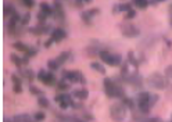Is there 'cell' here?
I'll return each mask as SVG.
<instances>
[{
  "label": "cell",
  "mask_w": 172,
  "mask_h": 122,
  "mask_svg": "<svg viewBox=\"0 0 172 122\" xmlns=\"http://www.w3.org/2000/svg\"><path fill=\"white\" fill-rule=\"evenodd\" d=\"M136 99H138V107L140 112L147 115L151 111V108L156 106V103L158 102V94H151L149 92H140V93H138Z\"/></svg>",
  "instance_id": "cell-1"
},
{
  "label": "cell",
  "mask_w": 172,
  "mask_h": 122,
  "mask_svg": "<svg viewBox=\"0 0 172 122\" xmlns=\"http://www.w3.org/2000/svg\"><path fill=\"white\" fill-rule=\"evenodd\" d=\"M103 85H104L106 96L108 99H122V97H125V89L121 86V83L115 82L114 79L104 78Z\"/></svg>",
  "instance_id": "cell-2"
},
{
  "label": "cell",
  "mask_w": 172,
  "mask_h": 122,
  "mask_svg": "<svg viewBox=\"0 0 172 122\" xmlns=\"http://www.w3.org/2000/svg\"><path fill=\"white\" fill-rule=\"evenodd\" d=\"M97 56L104 64L110 65V67H120L122 64V56L118 54V53H111L108 50H100Z\"/></svg>",
  "instance_id": "cell-3"
},
{
  "label": "cell",
  "mask_w": 172,
  "mask_h": 122,
  "mask_svg": "<svg viewBox=\"0 0 172 122\" xmlns=\"http://www.w3.org/2000/svg\"><path fill=\"white\" fill-rule=\"evenodd\" d=\"M147 83H149L150 88L156 89V90H164V89L168 86L165 76H162L160 72H153V74H151L149 78H147Z\"/></svg>",
  "instance_id": "cell-4"
},
{
  "label": "cell",
  "mask_w": 172,
  "mask_h": 122,
  "mask_svg": "<svg viewBox=\"0 0 172 122\" xmlns=\"http://www.w3.org/2000/svg\"><path fill=\"white\" fill-rule=\"evenodd\" d=\"M110 117L114 121H124L126 117V107L124 103H115L110 107Z\"/></svg>",
  "instance_id": "cell-5"
},
{
  "label": "cell",
  "mask_w": 172,
  "mask_h": 122,
  "mask_svg": "<svg viewBox=\"0 0 172 122\" xmlns=\"http://www.w3.org/2000/svg\"><path fill=\"white\" fill-rule=\"evenodd\" d=\"M63 79H65L67 82L71 83H81L85 85L86 83V78L82 75L81 71H63Z\"/></svg>",
  "instance_id": "cell-6"
},
{
  "label": "cell",
  "mask_w": 172,
  "mask_h": 122,
  "mask_svg": "<svg viewBox=\"0 0 172 122\" xmlns=\"http://www.w3.org/2000/svg\"><path fill=\"white\" fill-rule=\"evenodd\" d=\"M121 34L124 38H138L140 35V29L133 24H122L121 25Z\"/></svg>",
  "instance_id": "cell-7"
},
{
  "label": "cell",
  "mask_w": 172,
  "mask_h": 122,
  "mask_svg": "<svg viewBox=\"0 0 172 122\" xmlns=\"http://www.w3.org/2000/svg\"><path fill=\"white\" fill-rule=\"evenodd\" d=\"M56 102H58L60 108L65 110L74 103V100H72V96H71V94L63 93V94H57V96H56Z\"/></svg>",
  "instance_id": "cell-8"
},
{
  "label": "cell",
  "mask_w": 172,
  "mask_h": 122,
  "mask_svg": "<svg viewBox=\"0 0 172 122\" xmlns=\"http://www.w3.org/2000/svg\"><path fill=\"white\" fill-rule=\"evenodd\" d=\"M99 14H100L99 8H89V10H85L84 13L81 14V17H82V21H84L85 24L92 25V20H93L96 16H99Z\"/></svg>",
  "instance_id": "cell-9"
},
{
  "label": "cell",
  "mask_w": 172,
  "mask_h": 122,
  "mask_svg": "<svg viewBox=\"0 0 172 122\" xmlns=\"http://www.w3.org/2000/svg\"><path fill=\"white\" fill-rule=\"evenodd\" d=\"M42 74H39V79H42L44 82V85L47 86H52L56 83V76L53 75L52 72H44V71H40Z\"/></svg>",
  "instance_id": "cell-10"
},
{
  "label": "cell",
  "mask_w": 172,
  "mask_h": 122,
  "mask_svg": "<svg viewBox=\"0 0 172 122\" xmlns=\"http://www.w3.org/2000/svg\"><path fill=\"white\" fill-rule=\"evenodd\" d=\"M64 39H67V32L64 31L63 28H56L53 31V40L54 42H63Z\"/></svg>",
  "instance_id": "cell-11"
},
{
  "label": "cell",
  "mask_w": 172,
  "mask_h": 122,
  "mask_svg": "<svg viewBox=\"0 0 172 122\" xmlns=\"http://www.w3.org/2000/svg\"><path fill=\"white\" fill-rule=\"evenodd\" d=\"M72 96L75 97V99H78V100H86L89 97V92L86 90L85 88H82V89H75V90L72 92Z\"/></svg>",
  "instance_id": "cell-12"
},
{
  "label": "cell",
  "mask_w": 172,
  "mask_h": 122,
  "mask_svg": "<svg viewBox=\"0 0 172 122\" xmlns=\"http://www.w3.org/2000/svg\"><path fill=\"white\" fill-rule=\"evenodd\" d=\"M71 57H72V53H71L70 50H67V52H63V53H61V54L58 56L57 58H56V61H57V64L61 67V65H63L64 62H67Z\"/></svg>",
  "instance_id": "cell-13"
},
{
  "label": "cell",
  "mask_w": 172,
  "mask_h": 122,
  "mask_svg": "<svg viewBox=\"0 0 172 122\" xmlns=\"http://www.w3.org/2000/svg\"><path fill=\"white\" fill-rule=\"evenodd\" d=\"M90 68H92V70H94V71H97V72L102 74V75H104V74H106V68H104V65H103L102 62H99V61H93V62H90Z\"/></svg>",
  "instance_id": "cell-14"
},
{
  "label": "cell",
  "mask_w": 172,
  "mask_h": 122,
  "mask_svg": "<svg viewBox=\"0 0 172 122\" xmlns=\"http://www.w3.org/2000/svg\"><path fill=\"white\" fill-rule=\"evenodd\" d=\"M56 14H57V20L58 21H61V20H65V13H64V10H63V7H61V4H60V2H57L56 3Z\"/></svg>",
  "instance_id": "cell-15"
},
{
  "label": "cell",
  "mask_w": 172,
  "mask_h": 122,
  "mask_svg": "<svg viewBox=\"0 0 172 122\" xmlns=\"http://www.w3.org/2000/svg\"><path fill=\"white\" fill-rule=\"evenodd\" d=\"M133 6H136L139 10H146L149 7V0H133Z\"/></svg>",
  "instance_id": "cell-16"
},
{
  "label": "cell",
  "mask_w": 172,
  "mask_h": 122,
  "mask_svg": "<svg viewBox=\"0 0 172 122\" xmlns=\"http://www.w3.org/2000/svg\"><path fill=\"white\" fill-rule=\"evenodd\" d=\"M70 83H67V81L65 79H61L60 82H58V85H57V89H58V92H67V90H70Z\"/></svg>",
  "instance_id": "cell-17"
},
{
  "label": "cell",
  "mask_w": 172,
  "mask_h": 122,
  "mask_svg": "<svg viewBox=\"0 0 172 122\" xmlns=\"http://www.w3.org/2000/svg\"><path fill=\"white\" fill-rule=\"evenodd\" d=\"M122 103H124V106H125L126 108H129V110L135 108V102H133L132 99H128V97H122Z\"/></svg>",
  "instance_id": "cell-18"
},
{
  "label": "cell",
  "mask_w": 172,
  "mask_h": 122,
  "mask_svg": "<svg viewBox=\"0 0 172 122\" xmlns=\"http://www.w3.org/2000/svg\"><path fill=\"white\" fill-rule=\"evenodd\" d=\"M132 8V4L130 3H122V4H118V11H124V13H126L128 10H130Z\"/></svg>",
  "instance_id": "cell-19"
},
{
  "label": "cell",
  "mask_w": 172,
  "mask_h": 122,
  "mask_svg": "<svg viewBox=\"0 0 172 122\" xmlns=\"http://www.w3.org/2000/svg\"><path fill=\"white\" fill-rule=\"evenodd\" d=\"M136 17V10H133V8H130V10H128L125 13V20H133Z\"/></svg>",
  "instance_id": "cell-20"
},
{
  "label": "cell",
  "mask_w": 172,
  "mask_h": 122,
  "mask_svg": "<svg viewBox=\"0 0 172 122\" xmlns=\"http://www.w3.org/2000/svg\"><path fill=\"white\" fill-rule=\"evenodd\" d=\"M128 60H129L128 62H130V64H133L136 68H138L139 62L136 61V58H135V54H133V52H129V53H128Z\"/></svg>",
  "instance_id": "cell-21"
},
{
  "label": "cell",
  "mask_w": 172,
  "mask_h": 122,
  "mask_svg": "<svg viewBox=\"0 0 172 122\" xmlns=\"http://www.w3.org/2000/svg\"><path fill=\"white\" fill-rule=\"evenodd\" d=\"M42 10H43L46 14H52V13H53L52 6H49L47 3H42Z\"/></svg>",
  "instance_id": "cell-22"
},
{
  "label": "cell",
  "mask_w": 172,
  "mask_h": 122,
  "mask_svg": "<svg viewBox=\"0 0 172 122\" xmlns=\"http://www.w3.org/2000/svg\"><path fill=\"white\" fill-rule=\"evenodd\" d=\"M164 72H165V76H167L168 79H171V81H172V64H171V65H168V67L165 68Z\"/></svg>",
  "instance_id": "cell-23"
},
{
  "label": "cell",
  "mask_w": 172,
  "mask_h": 122,
  "mask_svg": "<svg viewBox=\"0 0 172 122\" xmlns=\"http://www.w3.org/2000/svg\"><path fill=\"white\" fill-rule=\"evenodd\" d=\"M86 53H88V56H96V54H99V50L97 49H94V47H88V50H86Z\"/></svg>",
  "instance_id": "cell-24"
},
{
  "label": "cell",
  "mask_w": 172,
  "mask_h": 122,
  "mask_svg": "<svg viewBox=\"0 0 172 122\" xmlns=\"http://www.w3.org/2000/svg\"><path fill=\"white\" fill-rule=\"evenodd\" d=\"M49 67L52 68V70H57V68H60V65L57 64V61H56V60H50L49 61Z\"/></svg>",
  "instance_id": "cell-25"
},
{
  "label": "cell",
  "mask_w": 172,
  "mask_h": 122,
  "mask_svg": "<svg viewBox=\"0 0 172 122\" xmlns=\"http://www.w3.org/2000/svg\"><path fill=\"white\" fill-rule=\"evenodd\" d=\"M39 104H40L42 107H44V108H47V107H49V100L44 99V97H42V99L39 100Z\"/></svg>",
  "instance_id": "cell-26"
},
{
  "label": "cell",
  "mask_w": 172,
  "mask_h": 122,
  "mask_svg": "<svg viewBox=\"0 0 172 122\" xmlns=\"http://www.w3.org/2000/svg\"><path fill=\"white\" fill-rule=\"evenodd\" d=\"M36 120H44V114L40 112V114H36Z\"/></svg>",
  "instance_id": "cell-27"
},
{
  "label": "cell",
  "mask_w": 172,
  "mask_h": 122,
  "mask_svg": "<svg viewBox=\"0 0 172 122\" xmlns=\"http://www.w3.org/2000/svg\"><path fill=\"white\" fill-rule=\"evenodd\" d=\"M168 13L172 14V3H171V6H170V7H168Z\"/></svg>",
  "instance_id": "cell-28"
},
{
  "label": "cell",
  "mask_w": 172,
  "mask_h": 122,
  "mask_svg": "<svg viewBox=\"0 0 172 122\" xmlns=\"http://www.w3.org/2000/svg\"><path fill=\"white\" fill-rule=\"evenodd\" d=\"M170 25L172 26V14H171V17H170Z\"/></svg>",
  "instance_id": "cell-29"
},
{
  "label": "cell",
  "mask_w": 172,
  "mask_h": 122,
  "mask_svg": "<svg viewBox=\"0 0 172 122\" xmlns=\"http://www.w3.org/2000/svg\"><path fill=\"white\" fill-rule=\"evenodd\" d=\"M84 2H85V3H90L92 0H84Z\"/></svg>",
  "instance_id": "cell-30"
},
{
  "label": "cell",
  "mask_w": 172,
  "mask_h": 122,
  "mask_svg": "<svg viewBox=\"0 0 172 122\" xmlns=\"http://www.w3.org/2000/svg\"><path fill=\"white\" fill-rule=\"evenodd\" d=\"M158 2H165V0H158Z\"/></svg>",
  "instance_id": "cell-31"
},
{
  "label": "cell",
  "mask_w": 172,
  "mask_h": 122,
  "mask_svg": "<svg viewBox=\"0 0 172 122\" xmlns=\"http://www.w3.org/2000/svg\"><path fill=\"white\" fill-rule=\"evenodd\" d=\"M171 120H172V118H171Z\"/></svg>",
  "instance_id": "cell-32"
}]
</instances>
